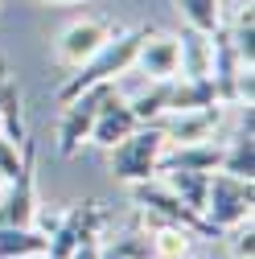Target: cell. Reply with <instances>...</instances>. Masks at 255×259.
I'll return each mask as SVG.
<instances>
[{
    "label": "cell",
    "mask_w": 255,
    "mask_h": 259,
    "mask_svg": "<svg viewBox=\"0 0 255 259\" xmlns=\"http://www.w3.org/2000/svg\"><path fill=\"white\" fill-rule=\"evenodd\" d=\"M165 152V136L156 123H136L132 136H123L115 148H111V173L128 185L136 181H152L156 173V160Z\"/></svg>",
    "instance_id": "3957f363"
},
{
    "label": "cell",
    "mask_w": 255,
    "mask_h": 259,
    "mask_svg": "<svg viewBox=\"0 0 255 259\" xmlns=\"http://www.w3.org/2000/svg\"><path fill=\"white\" fill-rule=\"evenodd\" d=\"M128 107H132V115H136L140 123H156V119L169 111V78H165V82H152L144 95L128 99Z\"/></svg>",
    "instance_id": "ac0fdd59"
},
{
    "label": "cell",
    "mask_w": 255,
    "mask_h": 259,
    "mask_svg": "<svg viewBox=\"0 0 255 259\" xmlns=\"http://www.w3.org/2000/svg\"><path fill=\"white\" fill-rule=\"evenodd\" d=\"M33 259H50V255H33Z\"/></svg>",
    "instance_id": "d4e9b609"
},
{
    "label": "cell",
    "mask_w": 255,
    "mask_h": 259,
    "mask_svg": "<svg viewBox=\"0 0 255 259\" xmlns=\"http://www.w3.org/2000/svg\"><path fill=\"white\" fill-rule=\"evenodd\" d=\"M136 115H132V107H128V99H119V95L111 91L107 99H103V107H99V115H95V123H91V136L87 140H95L99 148H115L123 136H132L136 132Z\"/></svg>",
    "instance_id": "ba28073f"
},
{
    "label": "cell",
    "mask_w": 255,
    "mask_h": 259,
    "mask_svg": "<svg viewBox=\"0 0 255 259\" xmlns=\"http://www.w3.org/2000/svg\"><path fill=\"white\" fill-rule=\"evenodd\" d=\"M210 103H218L210 78H169V111H194V107H210Z\"/></svg>",
    "instance_id": "4fadbf2b"
},
{
    "label": "cell",
    "mask_w": 255,
    "mask_h": 259,
    "mask_svg": "<svg viewBox=\"0 0 255 259\" xmlns=\"http://www.w3.org/2000/svg\"><path fill=\"white\" fill-rule=\"evenodd\" d=\"M210 66H214V33L185 29L177 37V70H181V78H210Z\"/></svg>",
    "instance_id": "30bf717a"
},
{
    "label": "cell",
    "mask_w": 255,
    "mask_h": 259,
    "mask_svg": "<svg viewBox=\"0 0 255 259\" xmlns=\"http://www.w3.org/2000/svg\"><path fill=\"white\" fill-rule=\"evenodd\" d=\"M107 37H111V25H103V21H74V25H66V33L58 37V62L74 70V66H82V62L99 50Z\"/></svg>",
    "instance_id": "52a82bcc"
},
{
    "label": "cell",
    "mask_w": 255,
    "mask_h": 259,
    "mask_svg": "<svg viewBox=\"0 0 255 259\" xmlns=\"http://www.w3.org/2000/svg\"><path fill=\"white\" fill-rule=\"evenodd\" d=\"M251 218V181L231 177V173H210L206 185V206H202V226L206 235L235 231Z\"/></svg>",
    "instance_id": "7a4b0ae2"
},
{
    "label": "cell",
    "mask_w": 255,
    "mask_h": 259,
    "mask_svg": "<svg viewBox=\"0 0 255 259\" xmlns=\"http://www.w3.org/2000/svg\"><path fill=\"white\" fill-rule=\"evenodd\" d=\"M222 160V144L214 140H198V144H177V152H161L156 160V173L169 169H198V173H214Z\"/></svg>",
    "instance_id": "8fae6325"
},
{
    "label": "cell",
    "mask_w": 255,
    "mask_h": 259,
    "mask_svg": "<svg viewBox=\"0 0 255 259\" xmlns=\"http://www.w3.org/2000/svg\"><path fill=\"white\" fill-rule=\"evenodd\" d=\"M99 259H123V255H115V251L107 247V251H99Z\"/></svg>",
    "instance_id": "603a6c76"
},
{
    "label": "cell",
    "mask_w": 255,
    "mask_h": 259,
    "mask_svg": "<svg viewBox=\"0 0 255 259\" xmlns=\"http://www.w3.org/2000/svg\"><path fill=\"white\" fill-rule=\"evenodd\" d=\"M111 91H115L111 82H95V87L78 91L70 103H62V119H58V152L62 156L78 152V144L91 136V123H95V115H99V107Z\"/></svg>",
    "instance_id": "277c9868"
},
{
    "label": "cell",
    "mask_w": 255,
    "mask_h": 259,
    "mask_svg": "<svg viewBox=\"0 0 255 259\" xmlns=\"http://www.w3.org/2000/svg\"><path fill=\"white\" fill-rule=\"evenodd\" d=\"M152 82H165V78H177V37H161V33H148L136 50V62Z\"/></svg>",
    "instance_id": "9c48e42d"
},
{
    "label": "cell",
    "mask_w": 255,
    "mask_h": 259,
    "mask_svg": "<svg viewBox=\"0 0 255 259\" xmlns=\"http://www.w3.org/2000/svg\"><path fill=\"white\" fill-rule=\"evenodd\" d=\"M177 9L185 17V25L198 29V33H214L222 25V0H177Z\"/></svg>",
    "instance_id": "e0dca14e"
},
{
    "label": "cell",
    "mask_w": 255,
    "mask_h": 259,
    "mask_svg": "<svg viewBox=\"0 0 255 259\" xmlns=\"http://www.w3.org/2000/svg\"><path fill=\"white\" fill-rule=\"evenodd\" d=\"M70 259H99V243H95V235H87V239L70 251Z\"/></svg>",
    "instance_id": "7402d4cb"
},
{
    "label": "cell",
    "mask_w": 255,
    "mask_h": 259,
    "mask_svg": "<svg viewBox=\"0 0 255 259\" xmlns=\"http://www.w3.org/2000/svg\"><path fill=\"white\" fill-rule=\"evenodd\" d=\"M206 185H210V173H198V169H169V189L177 193V202L202 218V206H206Z\"/></svg>",
    "instance_id": "5bb4252c"
},
{
    "label": "cell",
    "mask_w": 255,
    "mask_h": 259,
    "mask_svg": "<svg viewBox=\"0 0 255 259\" xmlns=\"http://www.w3.org/2000/svg\"><path fill=\"white\" fill-rule=\"evenodd\" d=\"M148 37V29H128V33H111L99 50H95L82 66H74V74L58 87V103H70L78 91L95 87V82H111L115 74L123 70H132V62H136V50L140 41Z\"/></svg>",
    "instance_id": "6da1fadb"
},
{
    "label": "cell",
    "mask_w": 255,
    "mask_h": 259,
    "mask_svg": "<svg viewBox=\"0 0 255 259\" xmlns=\"http://www.w3.org/2000/svg\"><path fill=\"white\" fill-rule=\"evenodd\" d=\"M222 123V107L210 103V107H194V111H169L156 119L165 140H177V144H198V140H210L214 127Z\"/></svg>",
    "instance_id": "8992f818"
},
{
    "label": "cell",
    "mask_w": 255,
    "mask_h": 259,
    "mask_svg": "<svg viewBox=\"0 0 255 259\" xmlns=\"http://www.w3.org/2000/svg\"><path fill=\"white\" fill-rule=\"evenodd\" d=\"M0 136H5V132H0Z\"/></svg>",
    "instance_id": "83f0119b"
},
{
    "label": "cell",
    "mask_w": 255,
    "mask_h": 259,
    "mask_svg": "<svg viewBox=\"0 0 255 259\" xmlns=\"http://www.w3.org/2000/svg\"><path fill=\"white\" fill-rule=\"evenodd\" d=\"M33 173H37V144L25 136V144H21V173L13 177V189H9L5 206H0V222H9V226H33V218H37Z\"/></svg>",
    "instance_id": "5b68a950"
},
{
    "label": "cell",
    "mask_w": 255,
    "mask_h": 259,
    "mask_svg": "<svg viewBox=\"0 0 255 259\" xmlns=\"http://www.w3.org/2000/svg\"><path fill=\"white\" fill-rule=\"evenodd\" d=\"M62 5H66V0H62Z\"/></svg>",
    "instance_id": "4316f807"
},
{
    "label": "cell",
    "mask_w": 255,
    "mask_h": 259,
    "mask_svg": "<svg viewBox=\"0 0 255 259\" xmlns=\"http://www.w3.org/2000/svg\"><path fill=\"white\" fill-rule=\"evenodd\" d=\"M0 78H5V70H0Z\"/></svg>",
    "instance_id": "484cf974"
},
{
    "label": "cell",
    "mask_w": 255,
    "mask_h": 259,
    "mask_svg": "<svg viewBox=\"0 0 255 259\" xmlns=\"http://www.w3.org/2000/svg\"><path fill=\"white\" fill-rule=\"evenodd\" d=\"M111 251L123 259H156L152 255V231H128L123 239L111 243Z\"/></svg>",
    "instance_id": "d6986e66"
},
{
    "label": "cell",
    "mask_w": 255,
    "mask_h": 259,
    "mask_svg": "<svg viewBox=\"0 0 255 259\" xmlns=\"http://www.w3.org/2000/svg\"><path fill=\"white\" fill-rule=\"evenodd\" d=\"M17 173H21V144L9 140V136H0V177L13 181Z\"/></svg>",
    "instance_id": "ffe728a7"
},
{
    "label": "cell",
    "mask_w": 255,
    "mask_h": 259,
    "mask_svg": "<svg viewBox=\"0 0 255 259\" xmlns=\"http://www.w3.org/2000/svg\"><path fill=\"white\" fill-rule=\"evenodd\" d=\"M0 132H5L9 140L25 144V111H21V91L0 78Z\"/></svg>",
    "instance_id": "2e32d148"
},
{
    "label": "cell",
    "mask_w": 255,
    "mask_h": 259,
    "mask_svg": "<svg viewBox=\"0 0 255 259\" xmlns=\"http://www.w3.org/2000/svg\"><path fill=\"white\" fill-rule=\"evenodd\" d=\"M5 185H9V181H5V177H0V189H5Z\"/></svg>",
    "instance_id": "cb8c5ba5"
},
{
    "label": "cell",
    "mask_w": 255,
    "mask_h": 259,
    "mask_svg": "<svg viewBox=\"0 0 255 259\" xmlns=\"http://www.w3.org/2000/svg\"><path fill=\"white\" fill-rule=\"evenodd\" d=\"M218 173H231V177L251 181V173H255V144H251V132H239V136H235L227 148H222Z\"/></svg>",
    "instance_id": "9a60e30c"
},
{
    "label": "cell",
    "mask_w": 255,
    "mask_h": 259,
    "mask_svg": "<svg viewBox=\"0 0 255 259\" xmlns=\"http://www.w3.org/2000/svg\"><path fill=\"white\" fill-rule=\"evenodd\" d=\"M46 235L33 231V226H9L0 222V259H33L46 255Z\"/></svg>",
    "instance_id": "7c38bea8"
},
{
    "label": "cell",
    "mask_w": 255,
    "mask_h": 259,
    "mask_svg": "<svg viewBox=\"0 0 255 259\" xmlns=\"http://www.w3.org/2000/svg\"><path fill=\"white\" fill-rule=\"evenodd\" d=\"M251 251H255V231H251V222H247V231L235 235V259H251Z\"/></svg>",
    "instance_id": "44dd1931"
}]
</instances>
